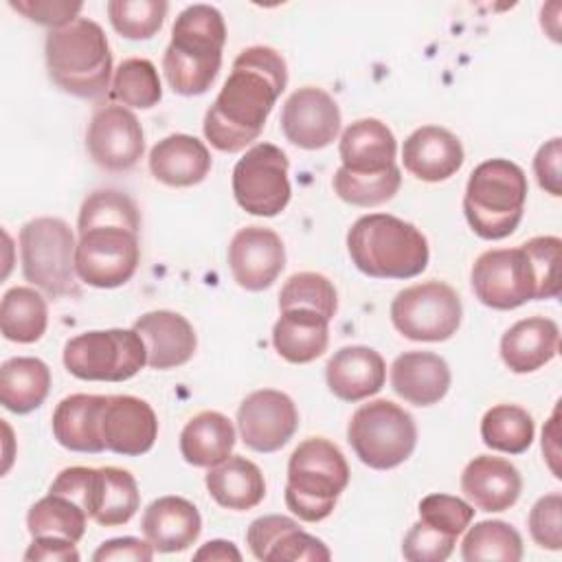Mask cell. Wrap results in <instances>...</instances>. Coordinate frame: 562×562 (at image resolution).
Listing matches in <instances>:
<instances>
[{
	"instance_id": "cell-28",
	"label": "cell",
	"mask_w": 562,
	"mask_h": 562,
	"mask_svg": "<svg viewBox=\"0 0 562 562\" xmlns=\"http://www.w3.org/2000/svg\"><path fill=\"white\" fill-rule=\"evenodd\" d=\"M149 171L167 187H193L209 176L211 154L200 138L171 134L151 147Z\"/></svg>"
},
{
	"instance_id": "cell-26",
	"label": "cell",
	"mask_w": 562,
	"mask_h": 562,
	"mask_svg": "<svg viewBox=\"0 0 562 562\" xmlns=\"http://www.w3.org/2000/svg\"><path fill=\"white\" fill-rule=\"evenodd\" d=\"M108 395L75 393L64 397L53 411V437L59 446L72 452H103L105 441L101 435V417Z\"/></svg>"
},
{
	"instance_id": "cell-20",
	"label": "cell",
	"mask_w": 562,
	"mask_h": 562,
	"mask_svg": "<svg viewBox=\"0 0 562 562\" xmlns=\"http://www.w3.org/2000/svg\"><path fill=\"white\" fill-rule=\"evenodd\" d=\"M134 329L145 342L147 367L165 371L187 364L198 347L193 325L178 312L154 310L134 321Z\"/></svg>"
},
{
	"instance_id": "cell-47",
	"label": "cell",
	"mask_w": 562,
	"mask_h": 562,
	"mask_svg": "<svg viewBox=\"0 0 562 562\" xmlns=\"http://www.w3.org/2000/svg\"><path fill=\"white\" fill-rule=\"evenodd\" d=\"M529 533L533 542L549 551L562 549V496L560 492H551L540 496L527 518Z\"/></svg>"
},
{
	"instance_id": "cell-5",
	"label": "cell",
	"mask_w": 562,
	"mask_h": 562,
	"mask_svg": "<svg viewBox=\"0 0 562 562\" xmlns=\"http://www.w3.org/2000/svg\"><path fill=\"white\" fill-rule=\"evenodd\" d=\"M347 485L349 463L340 448L329 439L310 437L290 454L285 505L299 520H325Z\"/></svg>"
},
{
	"instance_id": "cell-44",
	"label": "cell",
	"mask_w": 562,
	"mask_h": 562,
	"mask_svg": "<svg viewBox=\"0 0 562 562\" xmlns=\"http://www.w3.org/2000/svg\"><path fill=\"white\" fill-rule=\"evenodd\" d=\"M417 509H419V520L454 538H459L474 518V507L470 503H465L459 496L439 494V492L424 496Z\"/></svg>"
},
{
	"instance_id": "cell-35",
	"label": "cell",
	"mask_w": 562,
	"mask_h": 562,
	"mask_svg": "<svg viewBox=\"0 0 562 562\" xmlns=\"http://www.w3.org/2000/svg\"><path fill=\"white\" fill-rule=\"evenodd\" d=\"M48 325V307L44 296L29 285H15L4 292L0 303L2 336L18 345L37 342Z\"/></svg>"
},
{
	"instance_id": "cell-41",
	"label": "cell",
	"mask_w": 562,
	"mask_h": 562,
	"mask_svg": "<svg viewBox=\"0 0 562 562\" xmlns=\"http://www.w3.org/2000/svg\"><path fill=\"white\" fill-rule=\"evenodd\" d=\"M314 310L325 318H334L338 310V296L334 283L318 272L292 274L279 292V310Z\"/></svg>"
},
{
	"instance_id": "cell-4",
	"label": "cell",
	"mask_w": 562,
	"mask_h": 562,
	"mask_svg": "<svg viewBox=\"0 0 562 562\" xmlns=\"http://www.w3.org/2000/svg\"><path fill=\"white\" fill-rule=\"evenodd\" d=\"M53 83L79 99H99L110 88L112 53L103 29L90 18H77L53 29L44 42Z\"/></svg>"
},
{
	"instance_id": "cell-21",
	"label": "cell",
	"mask_w": 562,
	"mask_h": 562,
	"mask_svg": "<svg viewBox=\"0 0 562 562\" xmlns=\"http://www.w3.org/2000/svg\"><path fill=\"white\" fill-rule=\"evenodd\" d=\"M465 160L461 140L446 127L422 125L402 147L404 169L424 182H443L452 178Z\"/></svg>"
},
{
	"instance_id": "cell-6",
	"label": "cell",
	"mask_w": 562,
	"mask_h": 562,
	"mask_svg": "<svg viewBox=\"0 0 562 562\" xmlns=\"http://www.w3.org/2000/svg\"><path fill=\"white\" fill-rule=\"evenodd\" d=\"M527 176L507 158H490L476 165L468 178L463 213L481 239L509 237L525 213Z\"/></svg>"
},
{
	"instance_id": "cell-48",
	"label": "cell",
	"mask_w": 562,
	"mask_h": 562,
	"mask_svg": "<svg viewBox=\"0 0 562 562\" xmlns=\"http://www.w3.org/2000/svg\"><path fill=\"white\" fill-rule=\"evenodd\" d=\"M11 9L26 15L31 22L44 24L53 29H61L77 20L83 9L81 2H64V0H11Z\"/></svg>"
},
{
	"instance_id": "cell-38",
	"label": "cell",
	"mask_w": 562,
	"mask_h": 562,
	"mask_svg": "<svg viewBox=\"0 0 562 562\" xmlns=\"http://www.w3.org/2000/svg\"><path fill=\"white\" fill-rule=\"evenodd\" d=\"M461 558L465 562H518L522 558V538L505 520H481L468 529L461 542Z\"/></svg>"
},
{
	"instance_id": "cell-2",
	"label": "cell",
	"mask_w": 562,
	"mask_h": 562,
	"mask_svg": "<svg viewBox=\"0 0 562 562\" xmlns=\"http://www.w3.org/2000/svg\"><path fill=\"white\" fill-rule=\"evenodd\" d=\"M226 44V24L211 4L182 9L171 26V42L162 55V70L169 88L182 97L204 94L220 68Z\"/></svg>"
},
{
	"instance_id": "cell-23",
	"label": "cell",
	"mask_w": 562,
	"mask_h": 562,
	"mask_svg": "<svg viewBox=\"0 0 562 562\" xmlns=\"http://www.w3.org/2000/svg\"><path fill=\"white\" fill-rule=\"evenodd\" d=\"M329 391L342 402H360L375 395L386 380L384 358L364 345L340 347L325 367Z\"/></svg>"
},
{
	"instance_id": "cell-9",
	"label": "cell",
	"mask_w": 562,
	"mask_h": 562,
	"mask_svg": "<svg viewBox=\"0 0 562 562\" xmlns=\"http://www.w3.org/2000/svg\"><path fill=\"white\" fill-rule=\"evenodd\" d=\"M147 364V349L138 331L94 329L64 345V367L88 382H123Z\"/></svg>"
},
{
	"instance_id": "cell-29",
	"label": "cell",
	"mask_w": 562,
	"mask_h": 562,
	"mask_svg": "<svg viewBox=\"0 0 562 562\" xmlns=\"http://www.w3.org/2000/svg\"><path fill=\"white\" fill-rule=\"evenodd\" d=\"M340 167L351 173H380L395 165L397 140L386 123L358 119L340 136Z\"/></svg>"
},
{
	"instance_id": "cell-17",
	"label": "cell",
	"mask_w": 562,
	"mask_h": 562,
	"mask_svg": "<svg viewBox=\"0 0 562 562\" xmlns=\"http://www.w3.org/2000/svg\"><path fill=\"white\" fill-rule=\"evenodd\" d=\"M285 266L281 237L266 226H244L228 244V268L239 288L261 292L270 288Z\"/></svg>"
},
{
	"instance_id": "cell-7",
	"label": "cell",
	"mask_w": 562,
	"mask_h": 562,
	"mask_svg": "<svg viewBox=\"0 0 562 562\" xmlns=\"http://www.w3.org/2000/svg\"><path fill=\"white\" fill-rule=\"evenodd\" d=\"M75 233L59 217H35L20 228L22 274L53 299L79 294Z\"/></svg>"
},
{
	"instance_id": "cell-1",
	"label": "cell",
	"mask_w": 562,
	"mask_h": 562,
	"mask_svg": "<svg viewBox=\"0 0 562 562\" xmlns=\"http://www.w3.org/2000/svg\"><path fill=\"white\" fill-rule=\"evenodd\" d=\"M285 86L288 66L281 53L270 46L244 48L204 114V138L226 154L246 149L259 138Z\"/></svg>"
},
{
	"instance_id": "cell-30",
	"label": "cell",
	"mask_w": 562,
	"mask_h": 562,
	"mask_svg": "<svg viewBox=\"0 0 562 562\" xmlns=\"http://www.w3.org/2000/svg\"><path fill=\"white\" fill-rule=\"evenodd\" d=\"M277 353L292 364H307L329 345V318L314 310H285L272 327Z\"/></svg>"
},
{
	"instance_id": "cell-15",
	"label": "cell",
	"mask_w": 562,
	"mask_h": 562,
	"mask_svg": "<svg viewBox=\"0 0 562 562\" xmlns=\"http://www.w3.org/2000/svg\"><path fill=\"white\" fill-rule=\"evenodd\" d=\"M299 428V411L290 395L277 389H259L246 395L237 408L241 441L255 452L281 450Z\"/></svg>"
},
{
	"instance_id": "cell-34",
	"label": "cell",
	"mask_w": 562,
	"mask_h": 562,
	"mask_svg": "<svg viewBox=\"0 0 562 562\" xmlns=\"http://www.w3.org/2000/svg\"><path fill=\"white\" fill-rule=\"evenodd\" d=\"M50 391V369L44 360L31 356L9 358L0 367V404L15 413L26 415L44 404Z\"/></svg>"
},
{
	"instance_id": "cell-36",
	"label": "cell",
	"mask_w": 562,
	"mask_h": 562,
	"mask_svg": "<svg viewBox=\"0 0 562 562\" xmlns=\"http://www.w3.org/2000/svg\"><path fill=\"white\" fill-rule=\"evenodd\" d=\"M88 514L72 498L61 494H46L37 503L31 505L26 514V529L31 538L53 536L66 538L70 542H79L86 533Z\"/></svg>"
},
{
	"instance_id": "cell-45",
	"label": "cell",
	"mask_w": 562,
	"mask_h": 562,
	"mask_svg": "<svg viewBox=\"0 0 562 562\" xmlns=\"http://www.w3.org/2000/svg\"><path fill=\"white\" fill-rule=\"evenodd\" d=\"M533 266L538 299H555L560 296V248L562 241L555 235L531 237L520 244Z\"/></svg>"
},
{
	"instance_id": "cell-13",
	"label": "cell",
	"mask_w": 562,
	"mask_h": 562,
	"mask_svg": "<svg viewBox=\"0 0 562 562\" xmlns=\"http://www.w3.org/2000/svg\"><path fill=\"white\" fill-rule=\"evenodd\" d=\"M472 290L492 310H514L536 301V272L525 248H494L479 255L472 266Z\"/></svg>"
},
{
	"instance_id": "cell-11",
	"label": "cell",
	"mask_w": 562,
	"mask_h": 562,
	"mask_svg": "<svg viewBox=\"0 0 562 562\" xmlns=\"http://www.w3.org/2000/svg\"><path fill=\"white\" fill-rule=\"evenodd\" d=\"M140 261L138 231L119 224H101L79 231L75 270L79 281L110 290L125 285Z\"/></svg>"
},
{
	"instance_id": "cell-46",
	"label": "cell",
	"mask_w": 562,
	"mask_h": 562,
	"mask_svg": "<svg viewBox=\"0 0 562 562\" xmlns=\"http://www.w3.org/2000/svg\"><path fill=\"white\" fill-rule=\"evenodd\" d=\"M457 538L448 536L424 520H417L402 540V555L408 562H443L454 551Z\"/></svg>"
},
{
	"instance_id": "cell-19",
	"label": "cell",
	"mask_w": 562,
	"mask_h": 562,
	"mask_svg": "<svg viewBox=\"0 0 562 562\" xmlns=\"http://www.w3.org/2000/svg\"><path fill=\"white\" fill-rule=\"evenodd\" d=\"M105 450L123 457H140L154 448L158 417L154 408L134 395H108L101 417Z\"/></svg>"
},
{
	"instance_id": "cell-8",
	"label": "cell",
	"mask_w": 562,
	"mask_h": 562,
	"mask_svg": "<svg viewBox=\"0 0 562 562\" xmlns=\"http://www.w3.org/2000/svg\"><path fill=\"white\" fill-rule=\"evenodd\" d=\"M347 441L364 465L391 470L413 454L417 446V424L408 411L391 400H373L351 415Z\"/></svg>"
},
{
	"instance_id": "cell-50",
	"label": "cell",
	"mask_w": 562,
	"mask_h": 562,
	"mask_svg": "<svg viewBox=\"0 0 562 562\" xmlns=\"http://www.w3.org/2000/svg\"><path fill=\"white\" fill-rule=\"evenodd\" d=\"M560 138H551L549 143H544L536 158H533V173L538 184L551 193L553 198L562 195V184H560Z\"/></svg>"
},
{
	"instance_id": "cell-12",
	"label": "cell",
	"mask_w": 562,
	"mask_h": 562,
	"mask_svg": "<svg viewBox=\"0 0 562 562\" xmlns=\"http://www.w3.org/2000/svg\"><path fill=\"white\" fill-rule=\"evenodd\" d=\"M290 160L272 143H257L233 167V195L237 204L259 217L279 215L292 195L288 178Z\"/></svg>"
},
{
	"instance_id": "cell-39",
	"label": "cell",
	"mask_w": 562,
	"mask_h": 562,
	"mask_svg": "<svg viewBox=\"0 0 562 562\" xmlns=\"http://www.w3.org/2000/svg\"><path fill=\"white\" fill-rule=\"evenodd\" d=\"M110 97L125 108L149 110L162 99V86L156 66L143 57H130L119 64L110 86Z\"/></svg>"
},
{
	"instance_id": "cell-18",
	"label": "cell",
	"mask_w": 562,
	"mask_h": 562,
	"mask_svg": "<svg viewBox=\"0 0 562 562\" xmlns=\"http://www.w3.org/2000/svg\"><path fill=\"white\" fill-rule=\"evenodd\" d=\"M246 542L257 560L263 562H327L331 551L327 544L305 533L290 516H261L250 522Z\"/></svg>"
},
{
	"instance_id": "cell-52",
	"label": "cell",
	"mask_w": 562,
	"mask_h": 562,
	"mask_svg": "<svg viewBox=\"0 0 562 562\" xmlns=\"http://www.w3.org/2000/svg\"><path fill=\"white\" fill-rule=\"evenodd\" d=\"M195 560H213V562H239L241 553L237 551V547L231 540H209L206 544H202L195 553Z\"/></svg>"
},
{
	"instance_id": "cell-49",
	"label": "cell",
	"mask_w": 562,
	"mask_h": 562,
	"mask_svg": "<svg viewBox=\"0 0 562 562\" xmlns=\"http://www.w3.org/2000/svg\"><path fill=\"white\" fill-rule=\"evenodd\" d=\"M154 547L149 540H140L134 536H123V538H112L99 544V549L92 553L94 562H149L154 558Z\"/></svg>"
},
{
	"instance_id": "cell-10",
	"label": "cell",
	"mask_w": 562,
	"mask_h": 562,
	"mask_svg": "<svg viewBox=\"0 0 562 562\" xmlns=\"http://www.w3.org/2000/svg\"><path fill=\"white\" fill-rule=\"evenodd\" d=\"M463 307L454 288L443 281H424L404 288L391 303L393 327L408 340L443 342L461 325Z\"/></svg>"
},
{
	"instance_id": "cell-24",
	"label": "cell",
	"mask_w": 562,
	"mask_h": 562,
	"mask_svg": "<svg viewBox=\"0 0 562 562\" xmlns=\"http://www.w3.org/2000/svg\"><path fill=\"white\" fill-rule=\"evenodd\" d=\"M140 529L156 551L180 553L200 538L202 518L191 501L182 496H160L143 512Z\"/></svg>"
},
{
	"instance_id": "cell-33",
	"label": "cell",
	"mask_w": 562,
	"mask_h": 562,
	"mask_svg": "<svg viewBox=\"0 0 562 562\" xmlns=\"http://www.w3.org/2000/svg\"><path fill=\"white\" fill-rule=\"evenodd\" d=\"M140 507V492L136 479L114 465L97 468L88 516L101 527H119L132 520Z\"/></svg>"
},
{
	"instance_id": "cell-22",
	"label": "cell",
	"mask_w": 562,
	"mask_h": 562,
	"mask_svg": "<svg viewBox=\"0 0 562 562\" xmlns=\"http://www.w3.org/2000/svg\"><path fill=\"white\" fill-rule=\"evenodd\" d=\"M461 492L481 512H505L518 501L522 476L507 459L479 454L461 472Z\"/></svg>"
},
{
	"instance_id": "cell-16",
	"label": "cell",
	"mask_w": 562,
	"mask_h": 562,
	"mask_svg": "<svg viewBox=\"0 0 562 562\" xmlns=\"http://www.w3.org/2000/svg\"><path fill=\"white\" fill-rule=\"evenodd\" d=\"M281 132L301 149H323L340 132V108L323 88H299L283 103Z\"/></svg>"
},
{
	"instance_id": "cell-40",
	"label": "cell",
	"mask_w": 562,
	"mask_h": 562,
	"mask_svg": "<svg viewBox=\"0 0 562 562\" xmlns=\"http://www.w3.org/2000/svg\"><path fill=\"white\" fill-rule=\"evenodd\" d=\"M334 191L336 195L351 204V206H380L384 202H389L402 184V173L400 167L393 165L386 171L380 173H351L342 167L336 169L334 173Z\"/></svg>"
},
{
	"instance_id": "cell-51",
	"label": "cell",
	"mask_w": 562,
	"mask_h": 562,
	"mask_svg": "<svg viewBox=\"0 0 562 562\" xmlns=\"http://www.w3.org/2000/svg\"><path fill=\"white\" fill-rule=\"evenodd\" d=\"M77 542H70L66 538H53V536H40L33 538L29 549L24 551L26 562H77L79 551L75 549Z\"/></svg>"
},
{
	"instance_id": "cell-3",
	"label": "cell",
	"mask_w": 562,
	"mask_h": 562,
	"mask_svg": "<svg viewBox=\"0 0 562 562\" xmlns=\"http://www.w3.org/2000/svg\"><path fill=\"white\" fill-rule=\"evenodd\" d=\"M347 250L353 266L373 279H413L430 259L424 233L389 213L358 217L347 233Z\"/></svg>"
},
{
	"instance_id": "cell-31",
	"label": "cell",
	"mask_w": 562,
	"mask_h": 562,
	"mask_svg": "<svg viewBox=\"0 0 562 562\" xmlns=\"http://www.w3.org/2000/svg\"><path fill=\"white\" fill-rule=\"evenodd\" d=\"M204 483L213 501L233 512L252 509L266 496V481L259 465L239 454H231L226 461L209 468Z\"/></svg>"
},
{
	"instance_id": "cell-25",
	"label": "cell",
	"mask_w": 562,
	"mask_h": 562,
	"mask_svg": "<svg viewBox=\"0 0 562 562\" xmlns=\"http://www.w3.org/2000/svg\"><path fill=\"white\" fill-rule=\"evenodd\" d=\"M450 367L432 351H404L391 364V386L408 404L432 406L450 389Z\"/></svg>"
},
{
	"instance_id": "cell-42",
	"label": "cell",
	"mask_w": 562,
	"mask_h": 562,
	"mask_svg": "<svg viewBox=\"0 0 562 562\" xmlns=\"http://www.w3.org/2000/svg\"><path fill=\"white\" fill-rule=\"evenodd\" d=\"M110 24L127 40L154 37L169 11L165 0H110L105 4Z\"/></svg>"
},
{
	"instance_id": "cell-37",
	"label": "cell",
	"mask_w": 562,
	"mask_h": 562,
	"mask_svg": "<svg viewBox=\"0 0 562 562\" xmlns=\"http://www.w3.org/2000/svg\"><path fill=\"white\" fill-rule=\"evenodd\" d=\"M533 417L516 404H496L481 419V439L487 448L522 454L533 441Z\"/></svg>"
},
{
	"instance_id": "cell-27",
	"label": "cell",
	"mask_w": 562,
	"mask_h": 562,
	"mask_svg": "<svg viewBox=\"0 0 562 562\" xmlns=\"http://www.w3.org/2000/svg\"><path fill=\"white\" fill-rule=\"evenodd\" d=\"M560 349V327L544 316L514 323L501 338V358L514 373H533L549 364Z\"/></svg>"
},
{
	"instance_id": "cell-32",
	"label": "cell",
	"mask_w": 562,
	"mask_h": 562,
	"mask_svg": "<svg viewBox=\"0 0 562 562\" xmlns=\"http://www.w3.org/2000/svg\"><path fill=\"white\" fill-rule=\"evenodd\" d=\"M233 448V422L217 411H202L193 415L180 432V454L195 468H213L226 461Z\"/></svg>"
},
{
	"instance_id": "cell-14",
	"label": "cell",
	"mask_w": 562,
	"mask_h": 562,
	"mask_svg": "<svg viewBox=\"0 0 562 562\" xmlns=\"http://www.w3.org/2000/svg\"><path fill=\"white\" fill-rule=\"evenodd\" d=\"M86 149L92 162L105 171L132 169L145 151L140 121L125 105L108 103L97 108L88 123Z\"/></svg>"
},
{
	"instance_id": "cell-43",
	"label": "cell",
	"mask_w": 562,
	"mask_h": 562,
	"mask_svg": "<svg viewBox=\"0 0 562 562\" xmlns=\"http://www.w3.org/2000/svg\"><path fill=\"white\" fill-rule=\"evenodd\" d=\"M101 224H119V226H130L134 231H140V215L134 200L116 189L92 191L79 209L77 231H86L90 226H101Z\"/></svg>"
}]
</instances>
